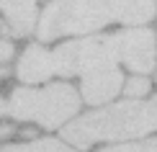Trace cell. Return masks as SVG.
<instances>
[{"mask_svg":"<svg viewBox=\"0 0 157 152\" xmlns=\"http://www.w3.org/2000/svg\"><path fill=\"white\" fill-rule=\"evenodd\" d=\"M155 129H157V95L149 103H139L136 98H129L124 103H113L108 108H98L93 114H85L70 127H64L62 137L70 144L90 147L95 142L144 137Z\"/></svg>","mask_w":157,"mask_h":152,"instance_id":"obj_1","label":"cell"},{"mask_svg":"<svg viewBox=\"0 0 157 152\" xmlns=\"http://www.w3.org/2000/svg\"><path fill=\"white\" fill-rule=\"evenodd\" d=\"M80 98L67 83H54L49 88H16L8 103V114L18 121H36L44 129H57L77 114Z\"/></svg>","mask_w":157,"mask_h":152,"instance_id":"obj_2","label":"cell"},{"mask_svg":"<svg viewBox=\"0 0 157 152\" xmlns=\"http://www.w3.org/2000/svg\"><path fill=\"white\" fill-rule=\"evenodd\" d=\"M108 0H54L39 18V39L54 41L67 34H90L111 21Z\"/></svg>","mask_w":157,"mask_h":152,"instance_id":"obj_3","label":"cell"},{"mask_svg":"<svg viewBox=\"0 0 157 152\" xmlns=\"http://www.w3.org/2000/svg\"><path fill=\"white\" fill-rule=\"evenodd\" d=\"M54 59V75H82L90 67H98L103 62H119L113 36H90L82 41H67L52 52Z\"/></svg>","mask_w":157,"mask_h":152,"instance_id":"obj_4","label":"cell"},{"mask_svg":"<svg viewBox=\"0 0 157 152\" xmlns=\"http://www.w3.org/2000/svg\"><path fill=\"white\" fill-rule=\"evenodd\" d=\"M116 39V54L126 62L129 70L134 72H152L157 62V49H155V36L147 29H129L121 34H113Z\"/></svg>","mask_w":157,"mask_h":152,"instance_id":"obj_5","label":"cell"},{"mask_svg":"<svg viewBox=\"0 0 157 152\" xmlns=\"http://www.w3.org/2000/svg\"><path fill=\"white\" fill-rule=\"evenodd\" d=\"M82 95L88 103H106L111 101L124 85V75L116 67V62H103L98 67L82 72Z\"/></svg>","mask_w":157,"mask_h":152,"instance_id":"obj_6","label":"cell"},{"mask_svg":"<svg viewBox=\"0 0 157 152\" xmlns=\"http://www.w3.org/2000/svg\"><path fill=\"white\" fill-rule=\"evenodd\" d=\"M52 75H54L52 52L34 44V47H29L21 54V62H18V77H21V83H44Z\"/></svg>","mask_w":157,"mask_h":152,"instance_id":"obj_7","label":"cell"},{"mask_svg":"<svg viewBox=\"0 0 157 152\" xmlns=\"http://www.w3.org/2000/svg\"><path fill=\"white\" fill-rule=\"evenodd\" d=\"M0 8L8 16L10 34H29L36 23V0H0Z\"/></svg>","mask_w":157,"mask_h":152,"instance_id":"obj_8","label":"cell"},{"mask_svg":"<svg viewBox=\"0 0 157 152\" xmlns=\"http://www.w3.org/2000/svg\"><path fill=\"white\" fill-rule=\"evenodd\" d=\"M111 16L121 23L139 26L155 16V0H108Z\"/></svg>","mask_w":157,"mask_h":152,"instance_id":"obj_9","label":"cell"},{"mask_svg":"<svg viewBox=\"0 0 157 152\" xmlns=\"http://www.w3.org/2000/svg\"><path fill=\"white\" fill-rule=\"evenodd\" d=\"M0 152H75V150L62 144L59 139H34V142H23V144H8Z\"/></svg>","mask_w":157,"mask_h":152,"instance_id":"obj_10","label":"cell"},{"mask_svg":"<svg viewBox=\"0 0 157 152\" xmlns=\"http://www.w3.org/2000/svg\"><path fill=\"white\" fill-rule=\"evenodd\" d=\"M98 152H157V139H144V142H126L116 144V147H106Z\"/></svg>","mask_w":157,"mask_h":152,"instance_id":"obj_11","label":"cell"},{"mask_svg":"<svg viewBox=\"0 0 157 152\" xmlns=\"http://www.w3.org/2000/svg\"><path fill=\"white\" fill-rule=\"evenodd\" d=\"M121 88H124V93L129 98H142V95L149 93V80L147 77H132V80L126 85H121Z\"/></svg>","mask_w":157,"mask_h":152,"instance_id":"obj_12","label":"cell"},{"mask_svg":"<svg viewBox=\"0 0 157 152\" xmlns=\"http://www.w3.org/2000/svg\"><path fill=\"white\" fill-rule=\"evenodd\" d=\"M10 57H13V44L0 39V62H5V59H10Z\"/></svg>","mask_w":157,"mask_h":152,"instance_id":"obj_13","label":"cell"},{"mask_svg":"<svg viewBox=\"0 0 157 152\" xmlns=\"http://www.w3.org/2000/svg\"><path fill=\"white\" fill-rule=\"evenodd\" d=\"M10 131H13L10 127H0V139H3V137H8V134H10Z\"/></svg>","mask_w":157,"mask_h":152,"instance_id":"obj_14","label":"cell"},{"mask_svg":"<svg viewBox=\"0 0 157 152\" xmlns=\"http://www.w3.org/2000/svg\"><path fill=\"white\" fill-rule=\"evenodd\" d=\"M5 111H8V103H5V101H3V98H0V116H3V114H5Z\"/></svg>","mask_w":157,"mask_h":152,"instance_id":"obj_15","label":"cell"}]
</instances>
